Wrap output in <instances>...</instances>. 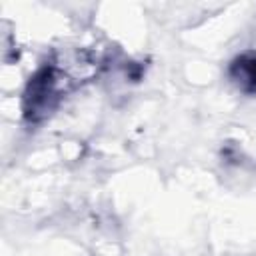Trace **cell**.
Instances as JSON below:
<instances>
[{
    "instance_id": "6da1fadb",
    "label": "cell",
    "mask_w": 256,
    "mask_h": 256,
    "mask_svg": "<svg viewBox=\"0 0 256 256\" xmlns=\"http://www.w3.org/2000/svg\"><path fill=\"white\" fill-rule=\"evenodd\" d=\"M234 68L238 70V72L234 74V78H236L238 82L250 86L252 90H256V56L238 60Z\"/></svg>"
}]
</instances>
